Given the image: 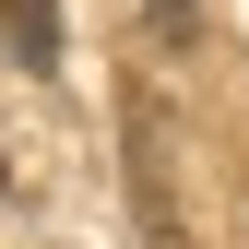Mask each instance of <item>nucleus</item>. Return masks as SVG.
<instances>
[{
  "mask_svg": "<svg viewBox=\"0 0 249 249\" xmlns=\"http://www.w3.org/2000/svg\"><path fill=\"white\" fill-rule=\"evenodd\" d=\"M119 131H131V213H142V249H202L190 237V190H178V119L154 83L119 95Z\"/></svg>",
  "mask_w": 249,
  "mask_h": 249,
  "instance_id": "obj_1",
  "label": "nucleus"
},
{
  "mask_svg": "<svg viewBox=\"0 0 249 249\" xmlns=\"http://www.w3.org/2000/svg\"><path fill=\"white\" fill-rule=\"evenodd\" d=\"M154 36H166V48H190V36H202V0H154Z\"/></svg>",
  "mask_w": 249,
  "mask_h": 249,
  "instance_id": "obj_3",
  "label": "nucleus"
},
{
  "mask_svg": "<svg viewBox=\"0 0 249 249\" xmlns=\"http://www.w3.org/2000/svg\"><path fill=\"white\" fill-rule=\"evenodd\" d=\"M0 190H12V154H0Z\"/></svg>",
  "mask_w": 249,
  "mask_h": 249,
  "instance_id": "obj_4",
  "label": "nucleus"
},
{
  "mask_svg": "<svg viewBox=\"0 0 249 249\" xmlns=\"http://www.w3.org/2000/svg\"><path fill=\"white\" fill-rule=\"evenodd\" d=\"M0 36L24 71H59V0H0Z\"/></svg>",
  "mask_w": 249,
  "mask_h": 249,
  "instance_id": "obj_2",
  "label": "nucleus"
}]
</instances>
